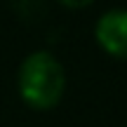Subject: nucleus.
<instances>
[{
	"label": "nucleus",
	"instance_id": "obj_2",
	"mask_svg": "<svg viewBox=\"0 0 127 127\" xmlns=\"http://www.w3.org/2000/svg\"><path fill=\"white\" fill-rule=\"evenodd\" d=\"M94 35L108 54L127 59V9L118 7L104 12L96 21Z\"/></svg>",
	"mask_w": 127,
	"mask_h": 127
},
{
	"label": "nucleus",
	"instance_id": "obj_1",
	"mask_svg": "<svg viewBox=\"0 0 127 127\" xmlns=\"http://www.w3.org/2000/svg\"><path fill=\"white\" fill-rule=\"evenodd\" d=\"M17 87L21 99L31 108L47 111L57 106L64 96V87H66L64 66L50 52H33L19 66Z\"/></svg>",
	"mask_w": 127,
	"mask_h": 127
}]
</instances>
